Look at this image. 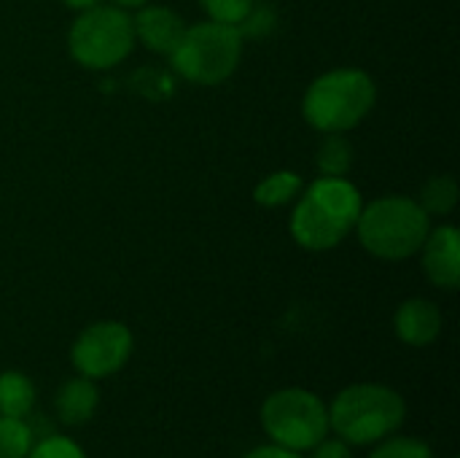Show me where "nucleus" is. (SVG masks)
Returning a JSON list of instances; mask_svg holds the SVG:
<instances>
[{
	"instance_id": "f257e3e1",
	"label": "nucleus",
	"mask_w": 460,
	"mask_h": 458,
	"mask_svg": "<svg viewBox=\"0 0 460 458\" xmlns=\"http://www.w3.org/2000/svg\"><path fill=\"white\" fill-rule=\"evenodd\" d=\"M404 421V397L383 383H353L329 405V432L353 448H367L396 435Z\"/></svg>"
},
{
	"instance_id": "f03ea898",
	"label": "nucleus",
	"mask_w": 460,
	"mask_h": 458,
	"mask_svg": "<svg viewBox=\"0 0 460 458\" xmlns=\"http://www.w3.org/2000/svg\"><path fill=\"white\" fill-rule=\"evenodd\" d=\"M358 189L342 175H323L310 184L291 216V232L299 246L310 251H329L340 246L356 227L361 213Z\"/></svg>"
},
{
	"instance_id": "7ed1b4c3",
	"label": "nucleus",
	"mask_w": 460,
	"mask_h": 458,
	"mask_svg": "<svg viewBox=\"0 0 460 458\" xmlns=\"http://www.w3.org/2000/svg\"><path fill=\"white\" fill-rule=\"evenodd\" d=\"M356 229L369 254L388 262H402L420 251L431 224L420 202L410 197H383L361 208Z\"/></svg>"
},
{
	"instance_id": "20e7f679",
	"label": "nucleus",
	"mask_w": 460,
	"mask_h": 458,
	"mask_svg": "<svg viewBox=\"0 0 460 458\" xmlns=\"http://www.w3.org/2000/svg\"><path fill=\"white\" fill-rule=\"evenodd\" d=\"M375 81L356 67H342L315 78L305 94V119L321 132L353 130L375 105Z\"/></svg>"
},
{
	"instance_id": "39448f33",
	"label": "nucleus",
	"mask_w": 460,
	"mask_h": 458,
	"mask_svg": "<svg viewBox=\"0 0 460 458\" xmlns=\"http://www.w3.org/2000/svg\"><path fill=\"white\" fill-rule=\"evenodd\" d=\"M259 424L270 443L307 454L329 437V405L307 389H280L264 400Z\"/></svg>"
},
{
	"instance_id": "423d86ee",
	"label": "nucleus",
	"mask_w": 460,
	"mask_h": 458,
	"mask_svg": "<svg viewBox=\"0 0 460 458\" xmlns=\"http://www.w3.org/2000/svg\"><path fill=\"white\" fill-rule=\"evenodd\" d=\"M243 57V32L224 22H199L186 27L181 43L170 54L172 67L194 84H221L234 73Z\"/></svg>"
},
{
	"instance_id": "0eeeda50",
	"label": "nucleus",
	"mask_w": 460,
	"mask_h": 458,
	"mask_svg": "<svg viewBox=\"0 0 460 458\" xmlns=\"http://www.w3.org/2000/svg\"><path fill=\"white\" fill-rule=\"evenodd\" d=\"M70 54L78 65L105 70L119 65L135 46L132 19L119 5H94L81 11L67 35Z\"/></svg>"
},
{
	"instance_id": "6e6552de",
	"label": "nucleus",
	"mask_w": 460,
	"mask_h": 458,
	"mask_svg": "<svg viewBox=\"0 0 460 458\" xmlns=\"http://www.w3.org/2000/svg\"><path fill=\"white\" fill-rule=\"evenodd\" d=\"M132 346V332L121 321H97L75 337L70 348V362L78 375L102 381L116 375L129 362Z\"/></svg>"
},
{
	"instance_id": "1a4fd4ad",
	"label": "nucleus",
	"mask_w": 460,
	"mask_h": 458,
	"mask_svg": "<svg viewBox=\"0 0 460 458\" xmlns=\"http://www.w3.org/2000/svg\"><path fill=\"white\" fill-rule=\"evenodd\" d=\"M423 267L434 286L453 292L460 281V235L456 227H439L423 240Z\"/></svg>"
},
{
	"instance_id": "9d476101",
	"label": "nucleus",
	"mask_w": 460,
	"mask_h": 458,
	"mask_svg": "<svg viewBox=\"0 0 460 458\" xmlns=\"http://www.w3.org/2000/svg\"><path fill=\"white\" fill-rule=\"evenodd\" d=\"M132 27H135V35L151 51H159L167 57L175 51V46L181 43V38L186 32L183 19L175 11L162 8V5H140L137 16L132 19Z\"/></svg>"
},
{
	"instance_id": "9b49d317",
	"label": "nucleus",
	"mask_w": 460,
	"mask_h": 458,
	"mask_svg": "<svg viewBox=\"0 0 460 458\" xmlns=\"http://www.w3.org/2000/svg\"><path fill=\"white\" fill-rule=\"evenodd\" d=\"M396 335L402 343L412 346V348H426L431 346L439 332H442V310L431 302V300H407L394 319Z\"/></svg>"
},
{
	"instance_id": "f8f14e48",
	"label": "nucleus",
	"mask_w": 460,
	"mask_h": 458,
	"mask_svg": "<svg viewBox=\"0 0 460 458\" xmlns=\"http://www.w3.org/2000/svg\"><path fill=\"white\" fill-rule=\"evenodd\" d=\"M100 405V389L92 378H70L59 386L57 400H54V410L57 418L65 427H84L92 421V416L97 413Z\"/></svg>"
},
{
	"instance_id": "ddd939ff",
	"label": "nucleus",
	"mask_w": 460,
	"mask_h": 458,
	"mask_svg": "<svg viewBox=\"0 0 460 458\" xmlns=\"http://www.w3.org/2000/svg\"><path fill=\"white\" fill-rule=\"evenodd\" d=\"M35 405V386L24 373H3L0 375V416L27 418Z\"/></svg>"
},
{
	"instance_id": "4468645a",
	"label": "nucleus",
	"mask_w": 460,
	"mask_h": 458,
	"mask_svg": "<svg viewBox=\"0 0 460 458\" xmlns=\"http://www.w3.org/2000/svg\"><path fill=\"white\" fill-rule=\"evenodd\" d=\"M302 186L305 184L296 173H288V170L272 173L270 178H264L256 186V202L264 208H280V205L291 202L302 192Z\"/></svg>"
},
{
	"instance_id": "2eb2a0df",
	"label": "nucleus",
	"mask_w": 460,
	"mask_h": 458,
	"mask_svg": "<svg viewBox=\"0 0 460 458\" xmlns=\"http://www.w3.org/2000/svg\"><path fill=\"white\" fill-rule=\"evenodd\" d=\"M32 443V429L24 418L0 416V458H27Z\"/></svg>"
},
{
	"instance_id": "dca6fc26",
	"label": "nucleus",
	"mask_w": 460,
	"mask_h": 458,
	"mask_svg": "<svg viewBox=\"0 0 460 458\" xmlns=\"http://www.w3.org/2000/svg\"><path fill=\"white\" fill-rule=\"evenodd\" d=\"M458 200V186L450 175H437L426 184L423 197H420V208L426 213H450L456 208Z\"/></svg>"
},
{
	"instance_id": "f3484780",
	"label": "nucleus",
	"mask_w": 460,
	"mask_h": 458,
	"mask_svg": "<svg viewBox=\"0 0 460 458\" xmlns=\"http://www.w3.org/2000/svg\"><path fill=\"white\" fill-rule=\"evenodd\" d=\"M367 458H434V451L426 440L391 435V437L375 443V451Z\"/></svg>"
},
{
	"instance_id": "a211bd4d",
	"label": "nucleus",
	"mask_w": 460,
	"mask_h": 458,
	"mask_svg": "<svg viewBox=\"0 0 460 458\" xmlns=\"http://www.w3.org/2000/svg\"><path fill=\"white\" fill-rule=\"evenodd\" d=\"M350 162H353V154H350V146L345 143V138H340L337 132H329V138L323 140L321 154H318V165H321L323 175L340 178L350 170Z\"/></svg>"
},
{
	"instance_id": "6ab92c4d",
	"label": "nucleus",
	"mask_w": 460,
	"mask_h": 458,
	"mask_svg": "<svg viewBox=\"0 0 460 458\" xmlns=\"http://www.w3.org/2000/svg\"><path fill=\"white\" fill-rule=\"evenodd\" d=\"M27 458H86L81 445L65 435H49L40 443H32Z\"/></svg>"
},
{
	"instance_id": "aec40b11",
	"label": "nucleus",
	"mask_w": 460,
	"mask_h": 458,
	"mask_svg": "<svg viewBox=\"0 0 460 458\" xmlns=\"http://www.w3.org/2000/svg\"><path fill=\"white\" fill-rule=\"evenodd\" d=\"M199 3L210 13L213 22H224V24H234V27H240L243 19L253 8V0H199Z\"/></svg>"
},
{
	"instance_id": "412c9836",
	"label": "nucleus",
	"mask_w": 460,
	"mask_h": 458,
	"mask_svg": "<svg viewBox=\"0 0 460 458\" xmlns=\"http://www.w3.org/2000/svg\"><path fill=\"white\" fill-rule=\"evenodd\" d=\"M310 458H353V448L342 443L340 437L334 440L323 437L315 448H310Z\"/></svg>"
},
{
	"instance_id": "4be33fe9",
	"label": "nucleus",
	"mask_w": 460,
	"mask_h": 458,
	"mask_svg": "<svg viewBox=\"0 0 460 458\" xmlns=\"http://www.w3.org/2000/svg\"><path fill=\"white\" fill-rule=\"evenodd\" d=\"M243 458H302V454L296 451H288V448H280V445H259L253 451H248Z\"/></svg>"
},
{
	"instance_id": "5701e85b",
	"label": "nucleus",
	"mask_w": 460,
	"mask_h": 458,
	"mask_svg": "<svg viewBox=\"0 0 460 458\" xmlns=\"http://www.w3.org/2000/svg\"><path fill=\"white\" fill-rule=\"evenodd\" d=\"M67 8H75V11H86V8H94L100 5V0H65Z\"/></svg>"
},
{
	"instance_id": "b1692460",
	"label": "nucleus",
	"mask_w": 460,
	"mask_h": 458,
	"mask_svg": "<svg viewBox=\"0 0 460 458\" xmlns=\"http://www.w3.org/2000/svg\"><path fill=\"white\" fill-rule=\"evenodd\" d=\"M119 8H140V5H146L148 0H113Z\"/></svg>"
}]
</instances>
